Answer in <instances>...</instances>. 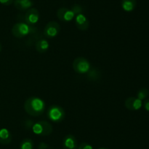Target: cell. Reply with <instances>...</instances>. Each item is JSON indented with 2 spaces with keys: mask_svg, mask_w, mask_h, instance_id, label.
<instances>
[{
  "mask_svg": "<svg viewBox=\"0 0 149 149\" xmlns=\"http://www.w3.org/2000/svg\"><path fill=\"white\" fill-rule=\"evenodd\" d=\"M46 105L45 101L37 96L28 98L24 103L25 111L31 116L37 117L43 114Z\"/></svg>",
  "mask_w": 149,
  "mask_h": 149,
  "instance_id": "obj_1",
  "label": "cell"
},
{
  "mask_svg": "<svg viewBox=\"0 0 149 149\" xmlns=\"http://www.w3.org/2000/svg\"><path fill=\"white\" fill-rule=\"evenodd\" d=\"M36 31V28L25 22H18L15 23L12 28V34L16 38L25 37L30 34H33V32Z\"/></svg>",
  "mask_w": 149,
  "mask_h": 149,
  "instance_id": "obj_2",
  "label": "cell"
},
{
  "mask_svg": "<svg viewBox=\"0 0 149 149\" xmlns=\"http://www.w3.org/2000/svg\"><path fill=\"white\" fill-rule=\"evenodd\" d=\"M31 129L36 135L48 136L52 134L53 128L52 124L48 121H40L33 123Z\"/></svg>",
  "mask_w": 149,
  "mask_h": 149,
  "instance_id": "obj_3",
  "label": "cell"
},
{
  "mask_svg": "<svg viewBox=\"0 0 149 149\" xmlns=\"http://www.w3.org/2000/svg\"><path fill=\"white\" fill-rule=\"evenodd\" d=\"M47 118L51 121L55 123H60L64 120L65 117V110L63 108L58 105H52L48 109Z\"/></svg>",
  "mask_w": 149,
  "mask_h": 149,
  "instance_id": "obj_4",
  "label": "cell"
},
{
  "mask_svg": "<svg viewBox=\"0 0 149 149\" xmlns=\"http://www.w3.org/2000/svg\"><path fill=\"white\" fill-rule=\"evenodd\" d=\"M73 69L76 72L80 74H84L92 69L91 64L84 57H77L73 62Z\"/></svg>",
  "mask_w": 149,
  "mask_h": 149,
  "instance_id": "obj_5",
  "label": "cell"
},
{
  "mask_svg": "<svg viewBox=\"0 0 149 149\" xmlns=\"http://www.w3.org/2000/svg\"><path fill=\"white\" fill-rule=\"evenodd\" d=\"M61 31V26L56 21L48 22L44 29V35L47 38L52 39L58 36Z\"/></svg>",
  "mask_w": 149,
  "mask_h": 149,
  "instance_id": "obj_6",
  "label": "cell"
},
{
  "mask_svg": "<svg viewBox=\"0 0 149 149\" xmlns=\"http://www.w3.org/2000/svg\"><path fill=\"white\" fill-rule=\"evenodd\" d=\"M57 17L60 20L63 22H70L75 18V14L71 10L66 7H61L57 11Z\"/></svg>",
  "mask_w": 149,
  "mask_h": 149,
  "instance_id": "obj_7",
  "label": "cell"
},
{
  "mask_svg": "<svg viewBox=\"0 0 149 149\" xmlns=\"http://www.w3.org/2000/svg\"><path fill=\"white\" fill-rule=\"evenodd\" d=\"M39 18H40V15H39V10L33 7L29 9L25 14L26 23L31 26L37 23L39 20Z\"/></svg>",
  "mask_w": 149,
  "mask_h": 149,
  "instance_id": "obj_8",
  "label": "cell"
},
{
  "mask_svg": "<svg viewBox=\"0 0 149 149\" xmlns=\"http://www.w3.org/2000/svg\"><path fill=\"white\" fill-rule=\"evenodd\" d=\"M125 106L127 110L131 111L138 110L143 106L142 100L138 99L137 97L130 96L128 97L125 102Z\"/></svg>",
  "mask_w": 149,
  "mask_h": 149,
  "instance_id": "obj_9",
  "label": "cell"
},
{
  "mask_svg": "<svg viewBox=\"0 0 149 149\" xmlns=\"http://www.w3.org/2000/svg\"><path fill=\"white\" fill-rule=\"evenodd\" d=\"M62 146L63 149H77L78 143L73 134H67L63 139Z\"/></svg>",
  "mask_w": 149,
  "mask_h": 149,
  "instance_id": "obj_10",
  "label": "cell"
},
{
  "mask_svg": "<svg viewBox=\"0 0 149 149\" xmlns=\"http://www.w3.org/2000/svg\"><path fill=\"white\" fill-rule=\"evenodd\" d=\"M75 23L77 27L81 31H87L89 29L90 22L87 18L83 13L75 15Z\"/></svg>",
  "mask_w": 149,
  "mask_h": 149,
  "instance_id": "obj_11",
  "label": "cell"
},
{
  "mask_svg": "<svg viewBox=\"0 0 149 149\" xmlns=\"http://www.w3.org/2000/svg\"><path fill=\"white\" fill-rule=\"evenodd\" d=\"M14 5L16 9L19 10H28L33 5L32 0H14Z\"/></svg>",
  "mask_w": 149,
  "mask_h": 149,
  "instance_id": "obj_12",
  "label": "cell"
},
{
  "mask_svg": "<svg viewBox=\"0 0 149 149\" xmlns=\"http://www.w3.org/2000/svg\"><path fill=\"white\" fill-rule=\"evenodd\" d=\"M12 134L7 129H0V143L2 145H8L11 143Z\"/></svg>",
  "mask_w": 149,
  "mask_h": 149,
  "instance_id": "obj_13",
  "label": "cell"
},
{
  "mask_svg": "<svg viewBox=\"0 0 149 149\" xmlns=\"http://www.w3.org/2000/svg\"><path fill=\"white\" fill-rule=\"evenodd\" d=\"M35 47H36V50L39 53H45L49 50V43L47 39H40L36 42Z\"/></svg>",
  "mask_w": 149,
  "mask_h": 149,
  "instance_id": "obj_14",
  "label": "cell"
},
{
  "mask_svg": "<svg viewBox=\"0 0 149 149\" xmlns=\"http://www.w3.org/2000/svg\"><path fill=\"white\" fill-rule=\"evenodd\" d=\"M121 5L125 12H132L136 7L137 1L136 0H122Z\"/></svg>",
  "mask_w": 149,
  "mask_h": 149,
  "instance_id": "obj_15",
  "label": "cell"
},
{
  "mask_svg": "<svg viewBox=\"0 0 149 149\" xmlns=\"http://www.w3.org/2000/svg\"><path fill=\"white\" fill-rule=\"evenodd\" d=\"M33 141L30 138H25L20 144V149H33Z\"/></svg>",
  "mask_w": 149,
  "mask_h": 149,
  "instance_id": "obj_16",
  "label": "cell"
},
{
  "mask_svg": "<svg viewBox=\"0 0 149 149\" xmlns=\"http://www.w3.org/2000/svg\"><path fill=\"white\" fill-rule=\"evenodd\" d=\"M149 95V90L146 88H142L137 93V98L141 100H144L146 99Z\"/></svg>",
  "mask_w": 149,
  "mask_h": 149,
  "instance_id": "obj_17",
  "label": "cell"
},
{
  "mask_svg": "<svg viewBox=\"0 0 149 149\" xmlns=\"http://www.w3.org/2000/svg\"><path fill=\"white\" fill-rule=\"evenodd\" d=\"M71 10L74 12V13L75 14V15L83 13L82 7H81L79 4H74V5L72 6V7H71Z\"/></svg>",
  "mask_w": 149,
  "mask_h": 149,
  "instance_id": "obj_18",
  "label": "cell"
},
{
  "mask_svg": "<svg viewBox=\"0 0 149 149\" xmlns=\"http://www.w3.org/2000/svg\"><path fill=\"white\" fill-rule=\"evenodd\" d=\"M77 149H93V147L92 145L90 143H86V142H83L81 143L79 145H78V148Z\"/></svg>",
  "mask_w": 149,
  "mask_h": 149,
  "instance_id": "obj_19",
  "label": "cell"
},
{
  "mask_svg": "<svg viewBox=\"0 0 149 149\" xmlns=\"http://www.w3.org/2000/svg\"><path fill=\"white\" fill-rule=\"evenodd\" d=\"M14 1V0H0V4L5 6H9L12 4Z\"/></svg>",
  "mask_w": 149,
  "mask_h": 149,
  "instance_id": "obj_20",
  "label": "cell"
},
{
  "mask_svg": "<svg viewBox=\"0 0 149 149\" xmlns=\"http://www.w3.org/2000/svg\"><path fill=\"white\" fill-rule=\"evenodd\" d=\"M143 105V107L146 110L149 112V99H146Z\"/></svg>",
  "mask_w": 149,
  "mask_h": 149,
  "instance_id": "obj_21",
  "label": "cell"
},
{
  "mask_svg": "<svg viewBox=\"0 0 149 149\" xmlns=\"http://www.w3.org/2000/svg\"><path fill=\"white\" fill-rule=\"evenodd\" d=\"M1 49H2V47H1V43H0V52H1Z\"/></svg>",
  "mask_w": 149,
  "mask_h": 149,
  "instance_id": "obj_22",
  "label": "cell"
},
{
  "mask_svg": "<svg viewBox=\"0 0 149 149\" xmlns=\"http://www.w3.org/2000/svg\"><path fill=\"white\" fill-rule=\"evenodd\" d=\"M98 149H109V148H100Z\"/></svg>",
  "mask_w": 149,
  "mask_h": 149,
  "instance_id": "obj_23",
  "label": "cell"
}]
</instances>
